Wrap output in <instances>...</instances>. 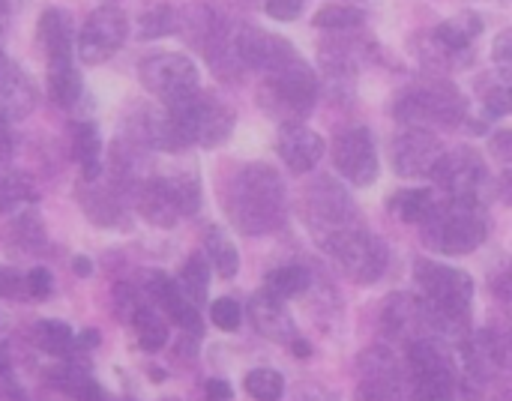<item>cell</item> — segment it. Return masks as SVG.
Wrapping results in <instances>:
<instances>
[{
  "mask_svg": "<svg viewBox=\"0 0 512 401\" xmlns=\"http://www.w3.org/2000/svg\"><path fill=\"white\" fill-rule=\"evenodd\" d=\"M222 207L231 225L246 237L279 231L288 216L285 183L276 168L264 162H249L228 177Z\"/></svg>",
  "mask_w": 512,
  "mask_h": 401,
  "instance_id": "cell-1",
  "label": "cell"
},
{
  "mask_svg": "<svg viewBox=\"0 0 512 401\" xmlns=\"http://www.w3.org/2000/svg\"><path fill=\"white\" fill-rule=\"evenodd\" d=\"M414 279L423 291V303L432 318V330L441 336H459L468 324L474 303V279L465 270L420 258L414 261Z\"/></svg>",
  "mask_w": 512,
  "mask_h": 401,
  "instance_id": "cell-2",
  "label": "cell"
},
{
  "mask_svg": "<svg viewBox=\"0 0 512 401\" xmlns=\"http://www.w3.org/2000/svg\"><path fill=\"white\" fill-rule=\"evenodd\" d=\"M261 78L264 81L258 87V102L270 117L282 123H303V117L312 114L321 93V81L300 51L264 72Z\"/></svg>",
  "mask_w": 512,
  "mask_h": 401,
  "instance_id": "cell-3",
  "label": "cell"
},
{
  "mask_svg": "<svg viewBox=\"0 0 512 401\" xmlns=\"http://www.w3.org/2000/svg\"><path fill=\"white\" fill-rule=\"evenodd\" d=\"M420 231H423V243L432 252L459 258L483 246V240L489 237V216L486 207L480 204L441 198L435 213L420 225Z\"/></svg>",
  "mask_w": 512,
  "mask_h": 401,
  "instance_id": "cell-4",
  "label": "cell"
},
{
  "mask_svg": "<svg viewBox=\"0 0 512 401\" xmlns=\"http://www.w3.org/2000/svg\"><path fill=\"white\" fill-rule=\"evenodd\" d=\"M393 114L408 129H435V126H459L468 117V102L456 84L444 78H426L402 90L393 102Z\"/></svg>",
  "mask_w": 512,
  "mask_h": 401,
  "instance_id": "cell-5",
  "label": "cell"
},
{
  "mask_svg": "<svg viewBox=\"0 0 512 401\" xmlns=\"http://www.w3.org/2000/svg\"><path fill=\"white\" fill-rule=\"evenodd\" d=\"M165 111L186 147L189 144L219 147L231 138L234 123H237L234 108L210 90H198V93L186 96L183 102L165 105Z\"/></svg>",
  "mask_w": 512,
  "mask_h": 401,
  "instance_id": "cell-6",
  "label": "cell"
},
{
  "mask_svg": "<svg viewBox=\"0 0 512 401\" xmlns=\"http://www.w3.org/2000/svg\"><path fill=\"white\" fill-rule=\"evenodd\" d=\"M303 222H306L309 234L315 237V243L321 249H327L333 240H339L342 234L363 225L354 198L345 192L342 183H336L330 177H318L306 189V195H303Z\"/></svg>",
  "mask_w": 512,
  "mask_h": 401,
  "instance_id": "cell-7",
  "label": "cell"
},
{
  "mask_svg": "<svg viewBox=\"0 0 512 401\" xmlns=\"http://www.w3.org/2000/svg\"><path fill=\"white\" fill-rule=\"evenodd\" d=\"M408 396L411 401H456L453 360L432 339L408 345Z\"/></svg>",
  "mask_w": 512,
  "mask_h": 401,
  "instance_id": "cell-8",
  "label": "cell"
},
{
  "mask_svg": "<svg viewBox=\"0 0 512 401\" xmlns=\"http://www.w3.org/2000/svg\"><path fill=\"white\" fill-rule=\"evenodd\" d=\"M324 252L333 258L339 273L351 279L354 285H375L387 273V264H390L387 243L378 234L366 231L363 225L333 240Z\"/></svg>",
  "mask_w": 512,
  "mask_h": 401,
  "instance_id": "cell-9",
  "label": "cell"
},
{
  "mask_svg": "<svg viewBox=\"0 0 512 401\" xmlns=\"http://www.w3.org/2000/svg\"><path fill=\"white\" fill-rule=\"evenodd\" d=\"M432 180L444 189L450 201H465V204H480V207H486V195L492 189L489 165L471 147L444 150Z\"/></svg>",
  "mask_w": 512,
  "mask_h": 401,
  "instance_id": "cell-10",
  "label": "cell"
},
{
  "mask_svg": "<svg viewBox=\"0 0 512 401\" xmlns=\"http://www.w3.org/2000/svg\"><path fill=\"white\" fill-rule=\"evenodd\" d=\"M138 75L144 81V87L162 99V105H174V102H183L186 96L198 93L201 84H198V66L186 57V54H177V51H156V54H147L138 66Z\"/></svg>",
  "mask_w": 512,
  "mask_h": 401,
  "instance_id": "cell-11",
  "label": "cell"
},
{
  "mask_svg": "<svg viewBox=\"0 0 512 401\" xmlns=\"http://www.w3.org/2000/svg\"><path fill=\"white\" fill-rule=\"evenodd\" d=\"M126 36H129V21H126L123 9L99 6L84 18V24L78 30V39H75V54L87 66L105 63L123 48Z\"/></svg>",
  "mask_w": 512,
  "mask_h": 401,
  "instance_id": "cell-12",
  "label": "cell"
},
{
  "mask_svg": "<svg viewBox=\"0 0 512 401\" xmlns=\"http://www.w3.org/2000/svg\"><path fill=\"white\" fill-rule=\"evenodd\" d=\"M330 156L336 171L351 186H372L378 180V150L375 138L366 126H345L336 132L330 144Z\"/></svg>",
  "mask_w": 512,
  "mask_h": 401,
  "instance_id": "cell-13",
  "label": "cell"
},
{
  "mask_svg": "<svg viewBox=\"0 0 512 401\" xmlns=\"http://www.w3.org/2000/svg\"><path fill=\"white\" fill-rule=\"evenodd\" d=\"M444 156V144L429 129H408L393 138V168L399 177H432Z\"/></svg>",
  "mask_w": 512,
  "mask_h": 401,
  "instance_id": "cell-14",
  "label": "cell"
},
{
  "mask_svg": "<svg viewBox=\"0 0 512 401\" xmlns=\"http://www.w3.org/2000/svg\"><path fill=\"white\" fill-rule=\"evenodd\" d=\"M354 401H405L396 357L387 348H372L360 357V384Z\"/></svg>",
  "mask_w": 512,
  "mask_h": 401,
  "instance_id": "cell-15",
  "label": "cell"
},
{
  "mask_svg": "<svg viewBox=\"0 0 512 401\" xmlns=\"http://www.w3.org/2000/svg\"><path fill=\"white\" fill-rule=\"evenodd\" d=\"M126 141L141 147V150H162V153H177L183 150V138L177 135L171 117L165 108H150L138 105L126 117Z\"/></svg>",
  "mask_w": 512,
  "mask_h": 401,
  "instance_id": "cell-16",
  "label": "cell"
},
{
  "mask_svg": "<svg viewBox=\"0 0 512 401\" xmlns=\"http://www.w3.org/2000/svg\"><path fill=\"white\" fill-rule=\"evenodd\" d=\"M291 54H297V48L288 39H282L264 27H255V24L237 27V57H240L243 72L252 69V72L264 75L273 66H279L282 60H288Z\"/></svg>",
  "mask_w": 512,
  "mask_h": 401,
  "instance_id": "cell-17",
  "label": "cell"
},
{
  "mask_svg": "<svg viewBox=\"0 0 512 401\" xmlns=\"http://www.w3.org/2000/svg\"><path fill=\"white\" fill-rule=\"evenodd\" d=\"M207 66L213 69L216 78H225V81H237L243 75V66H240V57H237V27L228 21V18H213L210 30L204 33V39L198 42Z\"/></svg>",
  "mask_w": 512,
  "mask_h": 401,
  "instance_id": "cell-18",
  "label": "cell"
},
{
  "mask_svg": "<svg viewBox=\"0 0 512 401\" xmlns=\"http://www.w3.org/2000/svg\"><path fill=\"white\" fill-rule=\"evenodd\" d=\"M276 150H279L282 162L288 165V171L309 174L321 162L327 144H324V138L318 132H312L303 123H282L279 138H276Z\"/></svg>",
  "mask_w": 512,
  "mask_h": 401,
  "instance_id": "cell-19",
  "label": "cell"
},
{
  "mask_svg": "<svg viewBox=\"0 0 512 401\" xmlns=\"http://www.w3.org/2000/svg\"><path fill=\"white\" fill-rule=\"evenodd\" d=\"M36 84L33 78L9 57L0 54V120H21L36 108Z\"/></svg>",
  "mask_w": 512,
  "mask_h": 401,
  "instance_id": "cell-20",
  "label": "cell"
},
{
  "mask_svg": "<svg viewBox=\"0 0 512 401\" xmlns=\"http://www.w3.org/2000/svg\"><path fill=\"white\" fill-rule=\"evenodd\" d=\"M78 204L87 213V219L99 228H123L129 219V201L111 186L99 180H81L78 186Z\"/></svg>",
  "mask_w": 512,
  "mask_h": 401,
  "instance_id": "cell-21",
  "label": "cell"
},
{
  "mask_svg": "<svg viewBox=\"0 0 512 401\" xmlns=\"http://www.w3.org/2000/svg\"><path fill=\"white\" fill-rule=\"evenodd\" d=\"M147 297H150V303L159 306V309L168 315V321H174L180 330H186V333H192V336H201V333H204L198 306H192V303L180 294L177 282L168 279L165 273H159V270L150 273V279H147Z\"/></svg>",
  "mask_w": 512,
  "mask_h": 401,
  "instance_id": "cell-22",
  "label": "cell"
},
{
  "mask_svg": "<svg viewBox=\"0 0 512 401\" xmlns=\"http://www.w3.org/2000/svg\"><path fill=\"white\" fill-rule=\"evenodd\" d=\"M480 33H483V18L474 12H462L432 30V45L438 54H444L441 63L450 66V63H462V54L471 51Z\"/></svg>",
  "mask_w": 512,
  "mask_h": 401,
  "instance_id": "cell-23",
  "label": "cell"
},
{
  "mask_svg": "<svg viewBox=\"0 0 512 401\" xmlns=\"http://www.w3.org/2000/svg\"><path fill=\"white\" fill-rule=\"evenodd\" d=\"M249 324L255 327V333H261L270 342L297 339V327H294L291 312L285 309V300H276L267 291H261L249 300Z\"/></svg>",
  "mask_w": 512,
  "mask_h": 401,
  "instance_id": "cell-24",
  "label": "cell"
},
{
  "mask_svg": "<svg viewBox=\"0 0 512 401\" xmlns=\"http://www.w3.org/2000/svg\"><path fill=\"white\" fill-rule=\"evenodd\" d=\"M48 72V99L57 108H72L81 99V72L75 66V54L45 57Z\"/></svg>",
  "mask_w": 512,
  "mask_h": 401,
  "instance_id": "cell-25",
  "label": "cell"
},
{
  "mask_svg": "<svg viewBox=\"0 0 512 401\" xmlns=\"http://www.w3.org/2000/svg\"><path fill=\"white\" fill-rule=\"evenodd\" d=\"M159 180L177 210V216H195L201 207V180L192 168L159 171Z\"/></svg>",
  "mask_w": 512,
  "mask_h": 401,
  "instance_id": "cell-26",
  "label": "cell"
},
{
  "mask_svg": "<svg viewBox=\"0 0 512 401\" xmlns=\"http://www.w3.org/2000/svg\"><path fill=\"white\" fill-rule=\"evenodd\" d=\"M438 201H441V195L435 189H402V192L390 195V204L387 207L405 225H423L435 213Z\"/></svg>",
  "mask_w": 512,
  "mask_h": 401,
  "instance_id": "cell-27",
  "label": "cell"
},
{
  "mask_svg": "<svg viewBox=\"0 0 512 401\" xmlns=\"http://www.w3.org/2000/svg\"><path fill=\"white\" fill-rule=\"evenodd\" d=\"M72 153L81 165V180H99L102 168V138L93 123H78L72 129Z\"/></svg>",
  "mask_w": 512,
  "mask_h": 401,
  "instance_id": "cell-28",
  "label": "cell"
},
{
  "mask_svg": "<svg viewBox=\"0 0 512 401\" xmlns=\"http://www.w3.org/2000/svg\"><path fill=\"white\" fill-rule=\"evenodd\" d=\"M39 45L45 51V57H63V54H75L72 45V24L66 18L63 9H45L39 18Z\"/></svg>",
  "mask_w": 512,
  "mask_h": 401,
  "instance_id": "cell-29",
  "label": "cell"
},
{
  "mask_svg": "<svg viewBox=\"0 0 512 401\" xmlns=\"http://www.w3.org/2000/svg\"><path fill=\"white\" fill-rule=\"evenodd\" d=\"M48 384L51 387H57L60 393H66L69 399L75 401H108L105 399V393H102V387L87 375V372H81V369H75V366H60V369H48Z\"/></svg>",
  "mask_w": 512,
  "mask_h": 401,
  "instance_id": "cell-30",
  "label": "cell"
},
{
  "mask_svg": "<svg viewBox=\"0 0 512 401\" xmlns=\"http://www.w3.org/2000/svg\"><path fill=\"white\" fill-rule=\"evenodd\" d=\"M6 237H9V243L15 246V252H24V255H39V252H45V246H48L42 219H39L33 210L15 213Z\"/></svg>",
  "mask_w": 512,
  "mask_h": 401,
  "instance_id": "cell-31",
  "label": "cell"
},
{
  "mask_svg": "<svg viewBox=\"0 0 512 401\" xmlns=\"http://www.w3.org/2000/svg\"><path fill=\"white\" fill-rule=\"evenodd\" d=\"M312 285V273L306 267H297V264H288V267H276L267 273L264 279V291L276 300H291V297H300L306 294Z\"/></svg>",
  "mask_w": 512,
  "mask_h": 401,
  "instance_id": "cell-32",
  "label": "cell"
},
{
  "mask_svg": "<svg viewBox=\"0 0 512 401\" xmlns=\"http://www.w3.org/2000/svg\"><path fill=\"white\" fill-rule=\"evenodd\" d=\"M129 324H132L135 339H138V345H141L144 351H159V348L168 345V333H171V330H168V321L156 312L153 303L141 306Z\"/></svg>",
  "mask_w": 512,
  "mask_h": 401,
  "instance_id": "cell-33",
  "label": "cell"
},
{
  "mask_svg": "<svg viewBox=\"0 0 512 401\" xmlns=\"http://www.w3.org/2000/svg\"><path fill=\"white\" fill-rule=\"evenodd\" d=\"M33 342L39 351L51 354V357H69L75 354V336L69 330V324L63 321H54V318H45L33 327Z\"/></svg>",
  "mask_w": 512,
  "mask_h": 401,
  "instance_id": "cell-34",
  "label": "cell"
},
{
  "mask_svg": "<svg viewBox=\"0 0 512 401\" xmlns=\"http://www.w3.org/2000/svg\"><path fill=\"white\" fill-rule=\"evenodd\" d=\"M204 252H207V261L216 267L219 276L225 279H234L237 270H240V255H237V246L225 237L222 228H210L207 237H204Z\"/></svg>",
  "mask_w": 512,
  "mask_h": 401,
  "instance_id": "cell-35",
  "label": "cell"
},
{
  "mask_svg": "<svg viewBox=\"0 0 512 401\" xmlns=\"http://www.w3.org/2000/svg\"><path fill=\"white\" fill-rule=\"evenodd\" d=\"M180 294L192 303V306H198V303H204L207 300V288H210V267H207V258H201V255H192L186 264H183V270H180Z\"/></svg>",
  "mask_w": 512,
  "mask_h": 401,
  "instance_id": "cell-36",
  "label": "cell"
},
{
  "mask_svg": "<svg viewBox=\"0 0 512 401\" xmlns=\"http://www.w3.org/2000/svg\"><path fill=\"white\" fill-rule=\"evenodd\" d=\"M366 15L357 6H345V3H327L315 12L312 24L321 30H333V33H345V30H357L363 27Z\"/></svg>",
  "mask_w": 512,
  "mask_h": 401,
  "instance_id": "cell-37",
  "label": "cell"
},
{
  "mask_svg": "<svg viewBox=\"0 0 512 401\" xmlns=\"http://www.w3.org/2000/svg\"><path fill=\"white\" fill-rule=\"evenodd\" d=\"M36 201V186L24 174H0V213H18L24 204Z\"/></svg>",
  "mask_w": 512,
  "mask_h": 401,
  "instance_id": "cell-38",
  "label": "cell"
},
{
  "mask_svg": "<svg viewBox=\"0 0 512 401\" xmlns=\"http://www.w3.org/2000/svg\"><path fill=\"white\" fill-rule=\"evenodd\" d=\"M246 393L252 396L255 401H279L285 396V378L276 372V369H252L243 381Z\"/></svg>",
  "mask_w": 512,
  "mask_h": 401,
  "instance_id": "cell-39",
  "label": "cell"
},
{
  "mask_svg": "<svg viewBox=\"0 0 512 401\" xmlns=\"http://www.w3.org/2000/svg\"><path fill=\"white\" fill-rule=\"evenodd\" d=\"M174 24H177V9L168 6V3H159L153 9H147L138 21V36L141 39H156V36H168L174 33Z\"/></svg>",
  "mask_w": 512,
  "mask_h": 401,
  "instance_id": "cell-40",
  "label": "cell"
},
{
  "mask_svg": "<svg viewBox=\"0 0 512 401\" xmlns=\"http://www.w3.org/2000/svg\"><path fill=\"white\" fill-rule=\"evenodd\" d=\"M150 303V297H144L135 285H129V282H120L117 288H114V312H117V318L123 321V324H129L132 318H135V312L141 309V306H147Z\"/></svg>",
  "mask_w": 512,
  "mask_h": 401,
  "instance_id": "cell-41",
  "label": "cell"
},
{
  "mask_svg": "<svg viewBox=\"0 0 512 401\" xmlns=\"http://www.w3.org/2000/svg\"><path fill=\"white\" fill-rule=\"evenodd\" d=\"M210 321H213L219 330L234 333V330H240V324H243V309H240L237 300L222 297V300H216V303L210 306Z\"/></svg>",
  "mask_w": 512,
  "mask_h": 401,
  "instance_id": "cell-42",
  "label": "cell"
},
{
  "mask_svg": "<svg viewBox=\"0 0 512 401\" xmlns=\"http://www.w3.org/2000/svg\"><path fill=\"white\" fill-rule=\"evenodd\" d=\"M483 108H486V117L489 120L510 114V90H507V81H495V84L483 87Z\"/></svg>",
  "mask_w": 512,
  "mask_h": 401,
  "instance_id": "cell-43",
  "label": "cell"
},
{
  "mask_svg": "<svg viewBox=\"0 0 512 401\" xmlns=\"http://www.w3.org/2000/svg\"><path fill=\"white\" fill-rule=\"evenodd\" d=\"M51 291H54V279H51L48 270L36 267V270H30V273L24 276V294H27L30 300H48Z\"/></svg>",
  "mask_w": 512,
  "mask_h": 401,
  "instance_id": "cell-44",
  "label": "cell"
},
{
  "mask_svg": "<svg viewBox=\"0 0 512 401\" xmlns=\"http://www.w3.org/2000/svg\"><path fill=\"white\" fill-rule=\"evenodd\" d=\"M24 294V276L12 267L0 264V300H21Z\"/></svg>",
  "mask_w": 512,
  "mask_h": 401,
  "instance_id": "cell-45",
  "label": "cell"
},
{
  "mask_svg": "<svg viewBox=\"0 0 512 401\" xmlns=\"http://www.w3.org/2000/svg\"><path fill=\"white\" fill-rule=\"evenodd\" d=\"M512 33L510 30H504L498 39H495V48H492V54H495V63H498V72H501V81H510V60H512Z\"/></svg>",
  "mask_w": 512,
  "mask_h": 401,
  "instance_id": "cell-46",
  "label": "cell"
},
{
  "mask_svg": "<svg viewBox=\"0 0 512 401\" xmlns=\"http://www.w3.org/2000/svg\"><path fill=\"white\" fill-rule=\"evenodd\" d=\"M306 0H267V15L276 21H294L300 18Z\"/></svg>",
  "mask_w": 512,
  "mask_h": 401,
  "instance_id": "cell-47",
  "label": "cell"
},
{
  "mask_svg": "<svg viewBox=\"0 0 512 401\" xmlns=\"http://www.w3.org/2000/svg\"><path fill=\"white\" fill-rule=\"evenodd\" d=\"M15 153V135L6 120H0V162H9Z\"/></svg>",
  "mask_w": 512,
  "mask_h": 401,
  "instance_id": "cell-48",
  "label": "cell"
},
{
  "mask_svg": "<svg viewBox=\"0 0 512 401\" xmlns=\"http://www.w3.org/2000/svg\"><path fill=\"white\" fill-rule=\"evenodd\" d=\"M204 399L231 401V387H228V381H207V387H204Z\"/></svg>",
  "mask_w": 512,
  "mask_h": 401,
  "instance_id": "cell-49",
  "label": "cell"
},
{
  "mask_svg": "<svg viewBox=\"0 0 512 401\" xmlns=\"http://www.w3.org/2000/svg\"><path fill=\"white\" fill-rule=\"evenodd\" d=\"M492 150H495V156H498L501 162L510 159V132H507V129H501V132L492 138Z\"/></svg>",
  "mask_w": 512,
  "mask_h": 401,
  "instance_id": "cell-50",
  "label": "cell"
},
{
  "mask_svg": "<svg viewBox=\"0 0 512 401\" xmlns=\"http://www.w3.org/2000/svg\"><path fill=\"white\" fill-rule=\"evenodd\" d=\"M12 0H0V54H6V27H9Z\"/></svg>",
  "mask_w": 512,
  "mask_h": 401,
  "instance_id": "cell-51",
  "label": "cell"
},
{
  "mask_svg": "<svg viewBox=\"0 0 512 401\" xmlns=\"http://www.w3.org/2000/svg\"><path fill=\"white\" fill-rule=\"evenodd\" d=\"M99 345V333L96 330H84L78 339H75V348H96Z\"/></svg>",
  "mask_w": 512,
  "mask_h": 401,
  "instance_id": "cell-52",
  "label": "cell"
},
{
  "mask_svg": "<svg viewBox=\"0 0 512 401\" xmlns=\"http://www.w3.org/2000/svg\"><path fill=\"white\" fill-rule=\"evenodd\" d=\"M72 270H75L78 276H90L93 264H90V258H75V261H72Z\"/></svg>",
  "mask_w": 512,
  "mask_h": 401,
  "instance_id": "cell-53",
  "label": "cell"
},
{
  "mask_svg": "<svg viewBox=\"0 0 512 401\" xmlns=\"http://www.w3.org/2000/svg\"><path fill=\"white\" fill-rule=\"evenodd\" d=\"M288 345H291V351H294L297 357H309V354H312V348H309V342H303V339H291Z\"/></svg>",
  "mask_w": 512,
  "mask_h": 401,
  "instance_id": "cell-54",
  "label": "cell"
},
{
  "mask_svg": "<svg viewBox=\"0 0 512 401\" xmlns=\"http://www.w3.org/2000/svg\"><path fill=\"white\" fill-rule=\"evenodd\" d=\"M300 401H336V396L327 393V390H312V393H306Z\"/></svg>",
  "mask_w": 512,
  "mask_h": 401,
  "instance_id": "cell-55",
  "label": "cell"
},
{
  "mask_svg": "<svg viewBox=\"0 0 512 401\" xmlns=\"http://www.w3.org/2000/svg\"><path fill=\"white\" fill-rule=\"evenodd\" d=\"M6 372H9V354L0 348V375H6Z\"/></svg>",
  "mask_w": 512,
  "mask_h": 401,
  "instance_id": "cell-56",
  "label": "cell"
}]
</instances>
